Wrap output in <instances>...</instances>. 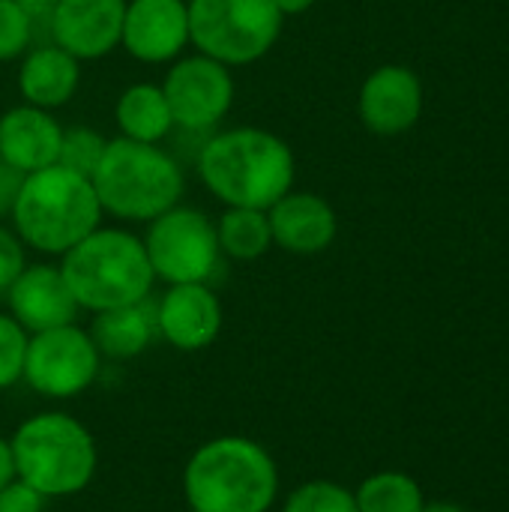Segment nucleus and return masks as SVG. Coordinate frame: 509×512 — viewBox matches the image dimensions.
Masks as SVG:
<instances>
[{
    "instance_id": "26",
    "label": "nucleus",
    "mask_w": 509,
    "mask_h": 512,
    "mask_svg": "<svg viewBox=\"0 0 509 512\" xmlns=\"http://www.w3.org/2000/svg\"><path fill=\"white\" fill-rule=\"evenodd\" d=\"M27 330L12 318L0 312V390H9L21 381L24 372V354H27Z\"/></svg>"
},
{
    "instance_id": "18",
    "label": "nucleus",
    "mask_w": 509,
    "mask_h": 512,
    "mask_svg": "<svg viewBox=\"0 0 509 512\" xmlns=\"http://www.w3.org/2000/svg\"><path fill=\"white\" fill-rule=\"evenodd\" d=\"M78 84H81V60H75L60 45L42 42L21 54L18 90L27 105L54 111L75 96Z\"/></svg>"
},
{
    "instance_id": "25",
    "label": "nucleus",
    "mask_w": 509,
    "mask_h": 512,
    "mask_svg": "<svg viewBox=\"0 0 509 512\" xmlns=\"http://www.w3.org/2000/svg\"><path fill=\"white\" fill-rule=\"evenodd\" d=\"M33 42L30 15L21 0H0V63L21 57Z\"/></svg>"
},
{
    "instance_id": "19",
    "label": "nucleus",
    "mask_w": 509,
    "mask_h": 512,
    "mask_svg": "<svg viewBox=\"0 0 509 512\" xmlns=\"http://www.w3.org/2000/svg\"><path fill=\"white\" fill-rule=\"evenodd\" d=\"M87 333H90L93 345L99 348V354L108 357V360L141 357L153 345V339L159 336L156 333V312H153L150 297L141 300V303H132V306H117V309L96 312Z\"/></svg>"
},
{
    "instance_id": "32",
    "label": "nucleus",
    "mask_w": 509,
    "mask_h": 512,
    "mask_svg": "<svg viewBox=\"0 0 509 512\" xmlns=\"http://www.w3.org/2000/svg\"><path fill=\"white\" fill-rule=\"evenodd\" d=\"M420 512H465L459 504H447V501H438V504H423Z\"/></svg>"
},
{
    "instance_id": "31",
    "label": "nucleus",
    "mask_w": 509,
    "mask_h": 512,
    "mask_svg": "<svg viewBox=\"0 0 509 512\" xmlns=\"http://www.w3.org/2000/svg\"><path fill=\"white\" fill-rule=\"evenodd\" d=\"M276 3V9L282 12V15H303V12H309L318 0H273Z\"/></svg>"
},
{
    "instance_id": "12",
    "label": "nucleus",
    "mask_w": 509,
    "mask_h": 512,
    "mask_svg": "<svg viewBox=\"0 0 509 512\" xmlns=\"http://www.w3.org/2000/svg\"><path fill=\"white\" fill-rule=\"evenodd\" d=\"M126 0H54L51 42L75 60L111 54L123 36Z\"/></svg>"
},
{
    "instance_id": "15",
    "label": "nucleus",
    "mask_w": 509,
    "mask_h": 512,
    "mask_svg": "<svg viewBox=\"0 0 509 512\" xmlns=\"http://www.w3.org/2000/svg\"><path fill=\"white\" fill-rule=\"evenodd\" d=\"M423 111V84L408 66L375 69L360 90V120L375 135L408 132Z\"/></svg>"
},
{
    "instance_id": "29",
    "label": "nucleus",
    "mask_w": 509,
    "mask_h": 512,
    "mask_svg": "<svg viewBox=\"0 0 509 512\" xmlns=\"http://www.w3.org/2000/svg\"><path fill=\"white\" fill-rule=\"evenodd\" d=\"M24 177H27V174H21L18 168H12V165L0 156V216L12 210L15 195H18V189H21Z\"/></svg>"
},
{
    "instance_id": "10",
    "label": "nucleus",
    "mask_w": 509,
    "mask_h": 512,
    "mask_svg": "<svg viewBox=\"0 0 509 512\" xmlns=\"http://www.w3.org/2000/svg\"><path fill=\"white\" fill-rule=\"evenodd\" d=\"M162 93L174 126L186 132H207L231 111L234 78L225 63L207 54H192L168 69Z\"/></svg>"
},
{
    "instance_id": "8",
    "label": "nucleus",
    "mask_w": 509,
    "mask_h": 512,
    "mask_svg": "<svg viewBox=\"0 0 509 512\" xmlns=\"http://www.w3.org/2000/svg\"><path fill=\"white\" fill-rule=\"evenodd\" d=\"M153 276L168 285H210L222 264L216 225L195 207H171L156 216L144 237Z\"/></svg>"
},
{
    "instance_id": "2",
    "label": "nucleus",
    "mask_w": 509,
    "mask_h": 512,
    "mask_svg": "<svg viewBox=\"0 0 509 512\" xmlns=\"http://www.w3.org/2000/svg\"><path fill=\"white\" fill-rule=\"evenodd\" d=\"M183 498L189 512H270L279 498V468L258 441L222 435L189 456Z\"/></svg>"
},
{
    "instance_id": "14",
    "label": "nucleus",
    "mask_w": 509,
    "mask_h": 512,
    "mask_svg": "<svg viewBox=\"0 0 509 512\" xmlns=\"http://www.w3.org/2000/svg\"><path fill=\"white\" fill-rule=\"evenodd\" d=\"M9 315L27 330V336L75 324L78 303L60 273L51 264H27L6 291Z\"/></svg>"
},
{
    "instance_id": "33",
    "label": "nucleus",
    "mask_w": 509,
    "mask_h": 512,
    "mask_svg": "<svg viewBox=\"0 0 509 512\" xmlns=\"http://www.w3.org/2000/svg\"><path fill=\"white\" fill-rule=\"evenodd\" d=\"M21 3H30V0H21Z\"/></svg>"
},
{
    "instance_id": "9",
    "label": "nucleus",
    "mask_w": 509,
    "mask_h": 512,
    "mask_svg": "<svg viewBox=\"0 0 509 512\" xmlns=\"http://www.w3.org/2000/svg\"><path fill=\"white\" fill-rule=\"evenodd\" d=\"M99 369L102 354L90 333L75 324H63L27 339L21 381H27V387L42 399L63 402L90 390L99 378Z\"/></svg>"
},
{
    "instance_id": "21",
    "label": "nucleus",
    "mask_w": 509,
    "mask_h": 512,
    "mask_svg": "<svg viewBox=\"0 0 509 512\" xmlns=\"http://www.w3.org/2000/svg\"><path fill=\"white\" fill-rule=\"evenodd\" d=\"M216 237L222 255L234 261H258L273 246L267 210H255V207H228L219 216Z\"/></svg>"
},
{
    "instance_id": "24",
    "label": "nucleus",
    "mask_w": 509,
    "mask_h": 512,
    "mask_svg": "<svg viewBox=\"0 0 509 512\" xmlns=\"http://www.w3.org/2000/svg\"><path fill=\"white\" fill-rule=\"evenodd\" d=\"M108 141L90 129V126H72V129H63V138H60V153H57V165L66 168V171H75L81 177H93V171L99 168L102 162V153H105Z\"/></svg>"
},
{
    "instance_id": "27",
    "label": "nucleus",
    "mask_w": 509,
    "mask_h": 512,
    "mask_svg": "<svg viewBox=\"0 0 509 512\" xmlns=\"http://www.w3.org/2000/svg\"><path fill=\"white\" fill-rule=\"evenodd\" d=\"M24 267H27V258H24L21 237L9 228H0V294L9 291V285L21 276Z\"/></svg>"
},
{
    "instance_id": "22",
    "label": "nucleus",
    "mask_w": 509,
    "mask_h": 512,
    "mask_svg": "<svg viewBox=\"0 0 509 512\" xmlns=\"http://www.w3.org/2000/svg\"><path fill=\"white\" fill-rule=\"evenodd\" d=\"M354 498L360 512H420L426 504L423 486L402 471H378L366 477L354 489Z\"/></svg>"
},
{
    "instance_id": "28",
    "label": "nucleus",
    "mask_w": 509,
    "mask_h": 512,
    "mask_svg": "<svg viewBox=\"0 0 509 512\" xmlns=\"http://www.w3.org/2000/svg\"><path fill=\"white\" fill-rule=\"evenodd\" d=\"M0 512H45V498L27 483L12 480L0 489Z\"/></svg>"
},
{
    "instance_id": "30",
    "label": "nucleus",
    "mask_w": 509,
    "mask_h": 512,
    "mask_svg": "<svg viewBox=\"0 0 509 512\" xmlns=\"http://www.w3.org/2000/svg\"><path fill=\"white\" fill-rule=\"evenodd\" d=\"M15 480V459H12V444L9 438L0 435V489Z\"/></svg>"
},
{
    "instance_id": "11",
    "label": "nucleus",
    "mask_w": 509,
    "mask_h": 512,
    "mask_svg": "<svg viewBox=\"0 0 509 512\" xmlns=\"http://www.w3.org/2000/svg\"><path fill=\"white\" fill-rule=\"evenodd\" d=\"M156 333L177 351L192 354L210 348L222 333V303L204 282L168 285L153 303Z\"/></svg>"
},
{
    "instance_id": "23",
    "label": "nucleus",
    "mask_w": 509,
    "mask_h": 512,
    "mask_svg": "<svg viewBox=\"0 0 509 512\" xmlns=\"http://www.w3.org/2000/svg\"><path fill=\"white\" fill-rule=\"evenodd\" d=\"M282 512H360L351 489L333 480L300 483L282 504Z\"/></svg>"
},
{
    "instance_id": "20",
    "label": "nucleus",
    "mask_w": 509,
    "mask_h": 512,
    "mask_svg": "<svg viewBox=\"0 0 509 512\" xmlns=\"http://www.w3.org/2000/svg\"><path fill=\"white\" fill-rule=\"evenodd\" d=\"M114 120L120 126V135L141 144H159L171 129V108L165 102L162 87L156 84H132L120 93L114 105Z\"/></svg>"
},
{
    "instance_id": "16",
    "label": "nucleus",
    "mask_w": 509,
    "mask_h": 512,
    "mask_svg": "<svg viewBox=\"0 0 509 512\" xmlns=\"http://www.w3.org/2000/svg\"><path fill=\"white\" fill-rule=\"evenodd\" d=\"M273 246L291 255H318L324 252L339 231L336 210L315 192H285L270 210Z\"/></svg>"
},
{
    "instance_id": "17",
    "label": "nucleus",
    "mask_w": 509,
    "mask_h": 512,
    "mask_svg": "<svg viewBox=\"0 0 509 512\" xmlns=\"http://www.w3.org/2000/svg\"><path fill=\"white\" fill-rule=\"evenodd\" d=\"M60 138L63 126L45 108L24 102L0 117V156L21 174L57 165Z\"/></svg>"
},
{
    "instance_id": "3",
    "label": "nucleus",
    "mask_w": 509,
    "mask_h": 512,
    "mask_svg": "<svg viewBox=\"0 0 509 512\" xmlns=\"http://www.w3.org/2000/svg\"><path fill=\"white\" fill-rule=\"evenodd\" d=\"M15 480L27 483L45 501L84 492L99 468L93 432L66 411H42L27 417L9 438Z\"/></svg>"
},
{
    "instance_id": "4",
    "label": "nucleus",
    "mask_w": 509,
    "mask_h": 512,
    "mask_svg": "<svg viewBox=\"0 0 509 512\" xmlns=\"http://www.w3.org/2000/svg\"><path fill=\"white\" fill-rule=\"evenodd\" d=\"M9 216L24 246L45 255H66L99 228L102 207L87 177L51 165L24 177Z\"/></svg>"
},
{
    "instance_id": "1",
    "label": "nucleus",
    "mask_w": 509,
    "mask_h": 512,
    "mask_svg": "<svg viewBox=\"0 0 509 512\" xmlns=\"http://www.w3.org/2000/svg\"><path fill=\"white\" fill-rule=\"evenodd\" d=\"M198 174L222 204L270 210L294 186V153L279 135L240 126L201 144Z\"/></svg>"
},
{
    "instance_id": "7",
    "label": "nucleus",
    "mask_w": 509,
    "mask_h": 512,
    "mask_svg": "<svg viewBox=\"0 0 509 512\" xmlns=\"http://www.w3.org/2000/svg\"><path fill=\"white\" fill-rule=\"evenodd\" d=\"M189 42L219 63L249 66L261 60L282 33L273 0H189Z\"/></svg>"
},
{
    "instance_id": "5",
    "label": "nucleus",
    "mask_w": 509,
    "mask_h": 512,
    "mask_svg": "<svg viewBox=\"0 0 509 512\" xmlns=\"http://www.w3.org/2000/svg\"><path fill=\"white\" fill-rule=\"evenodd\" d=\"M60 273L78 309L93 315L147 300L156 282L144 240L120 228L90 231L63 255Z\"/></svg>"
},
{
    "instance_id": "13",
    "label": "nucleus",
    "mask_w": 509,
    "mask_h": 512,
    "mask_svg": "<svg viewBox=\"0 0 509 512\" xmlns=\"http://www.w3.org/2000/svg\"><path fill=\"white\" fill-rule=\"evenodd\" d=\"M120 45L141 63H168L189 45L186 0H126Z\"/></svg>"
},
{
    "instance_id": "6",
    "label": "nucleus",
    "mask_w": 509,
    "mask_h": 512,
    "mask_svg": "<svg viewBox=\"0 0 509 512\" xmlns=\"http://www.w3.org/2000/svg\"><path fill=\"white\" fill-rule=\"evenodd\" d=\"M90 183L102 213L123 222H153L177 207L186 189L183 168L171 153L123 135L108 141Z\"/></svg>"
}]
</instances>
